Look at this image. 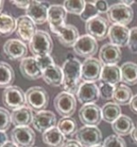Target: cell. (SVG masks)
Returning <instances> with one entry per match:
<instances>
[{"mask_svg": "<svg viewBox=\"0 0 137 147\" xmlns=\"http://www.w3.org/2000/svg\"><path fill=\"white\" fill-rule=\"evenodd\" d=\"M63 82L62 88L64 92L71 94H76L82 83V63L75 58L67 59L62 65Z\"/></svg>", "mask_w": 137, "mask_h": 147, "instance_id": "cell-1", "label": "cell"}, {"mask_svg": "<svg viewBox=\"0 0 137 147\" xmlns=\"http://www.w3.org/2000/svg\"><path fill=\"white\" fill-rule=\"evenodd\" d=\"M25 101L26 107L37 113L45 110L48 107L49 94L44 88L41 86H34L25 92Z\"/></svg>", "mask_w": 137, "mask_h": 147, "instance_id": "cell-2", "label": "cell"}, {"mask_svg": "<svg viewBox=\"0 0 137 147\" xmlns=\"http://www.w3.org/2000/svg\"><path fill=\"white\" fill-rule=\"evenodd\" d=\"M54 47L53 40L49 33L43 30H37L29 42V50L34 57H42L51 55Z\"/></svg>", "mask_w": 137, "mask_h": 147, "instance_id": "cell-3", "label": "cell"}, {"mask_svg": "<svg viewBox=\"0 0 137 147\" xmlns=\"http://www.w3.org/2000/svg\"><path fill=\"white\" fill-rule=\"evenodd\" d=\"M107 20L112 25H120L127 26L133 20L134 12L132 7H128L122 3H116L110 6L107 13Z\"/></svg>", "mask_w": 137, "mask_h": 147, "instance_id": "cell-4", "label": "cell"}, {"mask_svg": "<svg viewBox=\"0 0 137 147\" xmlns=\"http://www.w3.org/2000/svg\"><path fill=\"white\" fill-rule=\"evenodd\" d=\"M2 102L7 109L16 110L25 107V92L18 86H11L2 93Z\"/></svg>", "mask_w": 137, "mask_h": 147, "instance_id": "cell-5", "label": "cell"}, {"mask_svg": "<svg viewBox=\"0 0 137 147\" xmlns=\"http://www.w3.org/2000/svg\"><path fill=\"white\" fill-rule=\"evenodd\" d=\"M54 107L62 118L65 117H71L74 114L76 108H77V102L74 95L67 92H61L55 96L54 99Z\"/></svg>", "mask_w": 137, "mask_h": 147, "instance_id": "cell-6", "label": "cell"}, {"mask_svg": "<svg viewBox=\"0 0 137 147\" xmlns=\"http://www.w3.org/2000/svg\"><path fill=\"white\" fill-rule=\"evenodd\" d=\"M75 140L83 147H93L101 144L102 142V134L97 126L84 125L77 130Z\"/></svg>", "mask_w": 137, "mask_h": 147, "instance_id": "cell-7", "label": "cell"}, {"mask_svg": "<svg viewBox=\"0 0 137 147\" xmlns=\"http://www.w3.org/2000/svg\"><path fill=\"white\" fill-rule=\"evenodd\" d=\"M109 28L108 20L101 15H97L86 22V33L96 41H102L106 37H108Z\"/></svg>", "mask_w": 137, "mask_h": 147, "instance_id": "cell-8", "label": "cell"}, {"mask_svg": "<svg viewBox=\"0 0 137 147\" xmlns=\"http://www.w3.org/2000/svg\"><path fill=\"white\" fill-rule=\"evenodd\" d=\"M102 67V63L100 61L99 59H86L82 64V81L95 83L101 80Z\"/></svg>", "mask_w": 137, "mask_h": 147, "instance_id": "cell-9", "label": "cell"}, {"mask_svg": "<svg viewBox=\"0 0 137 147\" xmlns=\"http://www.w3.org/2000/svg\"><path fill=\"white\" fill-rule=\"evenodd\" d=\"M78 116L84 125L98 126L102 120V109L96 104L83 105L79 109Z\"/></svg>", "mask_w": 137, "mask_h": 147, "instance_id": "cell-10", "label": "cell"}, {"mask_svg": "<svg viewBox=\"0 0 137 147\" xmlns=\"http://www.w3.org/2000/svg\"><path fill=\"white\" fill-rule=\"evenodd\" d=\"M73 52L79 57L85 59L92 58L97 52H98V42L92 38L91 36L88 34L82 35L79 37L77 42L73 46Z\"/></svg>", "mask_w": 137, "mask_h": 147, "instance_id": "cell-11", "label": "cell"}, {"mask_svg": "<svg viewBox=\"0 0 137 147\" xmlns=\"http://www.w3.org/2000/svg\"><path fill=\"white\" fill-rule=\"evenodd\" d=\"M11 142L17 147H33L36 134L29 126H17L11 132Z\"/></svg>", "mask_w": 137, "mask_h": 147, "instance_id": "cell-12", "label": "cell"}, {"mask_svg": "<svg viewBox=\"0 0 137 147\" xmlns=\"http://www.w3.org/2000/svg\"><path fill=\"white\" fill-rule=\"evenodd\" d=\"M5 56L11 61H22L26 58L27 46L25 43L18 39H9L3 46Z\"/></svg>", "mask_w": 137, "mask_h": 147, "instance_id": "cell-13", "label": "cell"}, {"mask_svg": "<svg viewBox=\"0 0 137 147\" xmlns=\"http://www.w3.org/2000/svg\"><path fill=\"white\" fill-rule=\"evenodd\" d=\"M67 11L62 5L55 4L49 6L48 23L51 31L56 34L60 28L66 25Z\"/></svg>", "mask_w": 137, "mask_h": 147, "instance_id": "cell-14", "label": "cell"}, {"mask_svg": "<svg viewBox=\"0 0 137 147\" xmlns=\"http://www.w3.org/2000/svg\"><path fill=\"white\" fill-rule=\"evenodd\" d=\"M48 9L49 6L46 2L31 1L30 5L25 11V15L35 23L36 25H43L48 22Z\"/></svg>", "mask_w": 137, "mask_h": 147, "instance_id": "cell-15", "label": "cell"}, {"mask_svg": "<svg viewBox=\"0 0 137 147\" xmlns=\"http://www.w3.org/2000/svg\"><path fill=\"white\" fill-rule=\"evenodd\" d=\"M76 97L82 105L95 104L99 100V86L93 82H82L76 93Z\"/></svg>", "mask_w": 137, "mask_h": 147, "instance_id": "cell-16", "label": "cell"}, {"mask_svg": "<svg viewBox=\"0 0 137 147\" xmlns=\"http://www.w3.org/2000/svg\"><path fill=\"white\" fill-rule=\"evenodd\" d=\"M56 125V116L50 110H42L37 112L33 116L32 125L37 131L44 133L47 130L55 127Z\"/></svg>", "mask_w": 137, "mask_h": 147, "instance_id": "cell-17", "label": "cell"}, {"mask_svg": "<svg viewBox=\"0 0 137 147\" xmlns=\"http://www.w3.org/2000/svg\"><path fill=\"white\" fill-rule=\"evenodd\" d=\"M122 52L120 47L107 42L103 45L99 52V59L102 65H118L121 61Z\"/></svg>", "mask_w": 137, "mask_h": 147, "instance_id": "cell-18", "label": "cell"}, {"mask_svg": "<svg viewBox=\"0 0 137 147\" xmlns=\"http://www.w3.org/2000/svg\"><path fill=\"white\" fill-rule=\"evenodd\" d=\"M36 32V24L27 15H22L17 18L16 33H17V36L21 39V41L29 43Z\"/></svg>", "mask_w": 137, "mask_h": 147, "instance_id": "cell-19", "label": "cell"}, {"mask_svg": "<svg viewBox=\"0 0 137 147\" xmlns=\"http://www.w3.org/2000/svg\"><path fill=\"white\" fill-rule=\"evenodd\" d=\"M20 72L24 78L36 80L42 78V70L39 67L35 57H26L20 62Z\"/></svg>", "mask_w": 137, "mask_h": 147, "instance_id": "cell-20", "label": "cell"}, {"mask_svg": "<svg viewBox=\"0 0 137 147\" xmlns=\"http://www.w3.org/2000/svg\"><path fill=\"white\" fill-rule=\"evenodd\" d=\"M130 37V28L125 26L112 25L108 31V38L110 43L118 47H124L128 45Z\"/></svg>", "mask_w": 137, "mask_h": 147, "instance_id": "cell-21", "label": "cell"}, {"mask_svg": "<svg viewBox=\"0 0 137 147\" xmlns=\"http://www.w3.org/2000/svg\"><path fill=\"white\" fill-rule=\"evenodd\" d=\"M55 35L58 42L65 47H73L80 37L77 28L70 24H66Z\"/></svg>", "mask_w": 137, "mask_h": 147, "instance_id": "cell-22", "label": "cell"}, {"mask_svg": "<svg viewBox=\"0 0 137 147\" xmlns=\"http://www.w3.org/2000/svg\"><path fill=\"white\" fill-rule=\"evenodd\" d=\"M11 123L17 126H29L33 121V111L28 107H23L21 109L13 110L11 113Z\"/></svg>", "mask_w": 137, "mask_h": 147, "instance_id": "cell-23", "label": "cell"}, {"mask_svg": "<svg viewBox=\"0 0 137 147\" xmlns=\"http://www.w3.org/2000/svg\"><path fill=\"white\" fill-rule=\"evenodd\" d=\"M41 139L44 144L48 147H63L67 141L66 137L60 132V130L56 126L42 133Z\"/></svg>", "mask_w": 137, "mask_h": 147, "instance_id": "cell-24", "label": "cell"}, {"mask_svg": "<svg viewBox=\"0 0 137 147\" xmlns=\"http://www.w3.org/2000/svg\"><path fill=\"white\" fill-rule=\"evenodd\" d=\"M134 126L133 121L127 115H121L112 123V129L115 135L119 137L131 135Z\"/></svg>", "mask_w": 137, "mask_h": 147, "instance_id": "cell-25", "label": "cell"}, {"mask_svg": "<svg viewBox=\"0 0 137 147\" xmlns=\"http://www.w3.org/2000/svg\"><path fill=\"white\" fill-rule=\"evenodd\" d=\"M42 79L46 84L52 87L61 86L63 82L62 68L56 64L50 66L42 72Z\"/></svg>", "mask_w": 137, "mask_h": 147, "instance_id": "cell-26", "label": "cell"}, {"mask_svg": "<svg viewBox=\"0 0 137 147\" xmlns=\"http://www.w3.org/2000/svg\"><path fill=\"white\" fill-rule=\"evenodd\" d=\"M101 80L103 83L116 86L121 82L120 67L118 65H103Z\"/></svg>", "mask_w": 137, "mask_h": 147, "instance_id": "cell-27", "label": "cell"}, {"mask_svg": "<svg viewBox=\"0 0 137 147\" xmlns=\"http://www.w3.org/2000/svg\"><path fill=\"white\" fill-rule=\"evenodd\" d=\"M121 82L127 86L137 84V64L132 61L124 62L120 66Z\"/></svg>", "mask_w": 137, "mask_h": 147, "instance_id": "cell-28", "label": "cell"}, {"mask_svg": "<svg viewBox=\"0 0 137 147\" xmlns=\"http://www.w3.org/2000/svg\"><path fill=\"white\" fill-rule=\"evenodd\" d=\"M133 97V92L129 86L125 84H118L116 86L114 92L113 101L118 106L130 105Z\"/></svg>", "mask_w": 137, "mask_h": 147, "instance_id": "cell-29", "label": "cell"}, {"mask_svg": "<svg viewBox=\"0 0 137 147\" xmlns=\"http://www.w3.org/2000/svg\"><path fill=\"white\" fill-rule=\"evenodd\" d=\"M15 79L14 70L9 63L0 61V89H7L12 86Z\"/></svg>", "mask_w": 137, "mask_h": 147, "instance_id": "cell-30", "label": "cell"}, {"mask_svg": "<svg viewBox=\"0 0 137 147\" xmlns=\"http://www.w3.org/2000/svg\"><path fill=\"white\" fill-rule=\"evenodd\" d=\"M17 19L9 13H0V36L9 37L16 30Z\"/></svg>", "mask_w": 137, "mask_h": 147, "instance_id": "cell-31", "label": "cell"}, {"mask_svg": "<svg viewBox=\"0 0 137 147\" xmlns=\"http://www.w3.org/2000/svg\"><path fill=\"white\" fill-rule=\"evenodd\" d=\"M102 120L106 123H113L116 119L121 116V108L114 102H109L102 108Z\"/></svg>", "mask_w": 137, "mask_h": 147, "instance_id": "cell-32", "label": "cell"}, {"mask_svg": "<svg viewBox=\"0 0 137 147\" xmlns=\"http://www.w3.org/2000/svg\"><path fill=\"white\" fill-rule=\"evenodd\" d=\"M56 127L65 137H72L75 135L78 130L77 123L72 117H65V118L60 119Z\"/></svg>", "mask_w": 137, "mask_h": 147, "instance_id": "cell-33", "label": "cell"}, {"mask_svg": "<svg viewBox=\"0 0 137 147\" xmlns=\"http://www.w3.org/2000/svg\"><path fill=\"white\" fill-rule=\"evenodd\" d=\"M63 7L66 9L67 13H71L74 15H81L86 7V1H64Z\"/></svg>", "mask_w": 137, "mask_h": 147, "instance_id": "cell-34", "label": "cell"}, {"mask_svg": "<svg viewBox=\"0 0 137 147\" xmlns=\"http://www.w3.org/2000/svg\"><path fill=\"white\" fill-rule=\"evenodd\" d=\"M96 3H97V0L96 1H86V7H85V9L80 17L85 22H88V20H90L91 18L95 17L97 15H100L98 11L96 9Z\"/></svg>", "mask_w": 137, "mask_h": 147, "instance_id": "cell-35", "label": "cell"}, {"mask_svg": "<svg viewBox=\"0 0 137 147\" xmlns=\"http://www.w3.org/2000/svg\"><path fill=\"white\" fill-rule=\"evenodd\" d=\"M11 125V113L6 108L0 107V131H7Z\"/></svg>", "mask_w": 137, "mask_h": 147, "instance_id": "cell-36", "label": "cell"}, {"mask_svg": "<svg viewBox=\"0 0 137 147\" xmlns=\"http://www.w3.org/2000/svg\"><path fill=\"white\" fill-rule=\"evenodd\" d=\"M103 147H127L126 142L122 137L118 135H110L102 142Z\"/></svg>", "mask_w": 137, "mask_h": 147, "instance_id": "cell-37", "label": "cell"}, {"mask_svg": "<svg viewBox=\"0 0 137 147\" xmlns=\"http://www.w3.org/2000/svg\"><path fill=\"white\" fill-rule=\"evenodd\" d=\"M115 88L116 86L102 82L99 86L100 97H102L103 100H112L114 92H115Z\"/></svg>", "mask_w": 137, "mask_h": 147, "instance_id": "cell-38", "label": "cell"}, {"mask_svg": "<svg viewBox=\"0 0 137 147\" xmlns=\"http://www.w3.org/2000/svg\"><path fill=\"white\" fill-rule=\"evenodd\" d=\"M128 47L132 54H137V26H133L130 29Z\"/></svg>", "mask_w": 137, "mask_h": 147, "instance_id": "cell-39", "label": "cell"}, {"mask_svg": "<svg viewBox=\"0 0 137 147\" xmlns=\"http://www.w3.org/2000/svg\"><path fill=\"white\" fill-rule=\"evenodd\" d=\"M36 61L38 62V64L39 65V67L42 70V72L44 71L45 69H47L50 66L55 65V61L54 58L51 55H46V56H42V57H36Z\"/></svg>", "mask_w": 137, "mask_h": 147, "instance_id": "cell-40", "label": "cell"}, {"mask_svg": "<svg viewBox=\"0 0 137 147\" xmlns=\"http://www.w3.org/2000/svg\"><path fill=\"white\" fill-rule=\"evenodd\" d=\"M109 8L110 6L108 5V2L103 1V0H100V1H97L96 3V9L98 11L99 14H101V13H107Z\"/></svg>", "mask_w": 137, "mask_h": 147, "instance_id": "cell-41", "label": "cell"}, {"mask_svg": "<svg viewBox=\"0 0 137 147\" xmlns=\"http://www.w3.org/2000/svg\"><path fill=\"white\" fill-rule=\"evenodd\" d=\"M31 1H19V0H14V1H11L12 5L16 6L19 9H25L26 11V9L28 8Z\"/></svg>", "mask_w": 137, "mask_h": 147, "instance_id": "cell-42", "label": "cell"}, {"mask_svg": "<svg viewBox=\"0 0 137 147\" xmlns=\"http://www.w3.org/2000/svg\"><path fill=\"white\" fill-rule=\"evenodd\" d=\"M63 147H83V146L80 144V142H78L76 140L70 139V140H67L65 142Z\"/></svg>", "mask_w": 137, "mask_h": 147, "instance_id": "cell-43", "label": "cell"}, {"mask_svg": "<svg viewBox=\"0 0 137 147\" xmlns=\"http://www.w3.org/2000/svg\"><path fill=\"white\" fill-rule=\"evenodd\" d=\"M129 106H130V109H131L134 114H137V94L133 95V97Z\"/></svg>", "mask_w": 137, "mask_h": 147, "instance_id": "cell-44", "label": "cell"}, {"mask_svg": "<svg viewBox=\"0 0 137 147\" xmlns=\"http://www.w3.org/2000/svg\"><path fill=\"white\" fill-rule=\"evenodd\" d=\"M9 142L8 135L4 131H0V147H3Z\"/></svg>", "mask_w": 137, "mask_h": 147, "instance_id": "cell-45", "label": "cell"}, {"mask_svg": "<svg viewBox=\"0 0 137 147\" xmlns=\"http://www.w3.org/2000/svg\"><path fill=\"white\" fill-rule=\"evenodd\" d=\"M131 138L132 140V142L137 145V125L134 126V128H133L132 132L131 133Z\"/></svg>", "mask_w": 137, "mask_h": 147, "instance_id": "cell-46", "label": "cell"}, {"mask_svg": "<svg viewBox=\"0 0 137 147\" xmlns=\"http://www.w3.org/2000/svg\"><path fill=\"white\" fill-rule=\"evenodd\" d=\"M119 2L128 7H132V5H133L135 3V1H132V0H122V1H119Z\"/></svg>", "mask_w": 137, "mask_h": 147, "instance_id": "cell-47", "label": "cell"}, {"mask_svg": "<svg viewBox=\"0 0 137 147\" xmlns=\"http://www.w3.org/2000/svg\"><path fill=\"white\" fill-rule=\"evenodd\" d=\"M3 147H17V146H16L12 142H9H9H7L6 144H5L4 146H3Z\"/></svg>", "mask_w": 137, "mask_h": 147, "instance_id": "cell-48", "label": "cell"}, {"mask_svg": "<svg viewBox=\"0 0 137 147\" xmlns=\"http://www.w3.org/2000/svg\"><path fill=\"white\" fill-rule=\"evenodd\" d=\"M3 7H4V1H2V0H0V13H1V11H2Z\"/></svg>", "mask_w": 137, "mask_h": 147, "instance_id": "cell-49", "label": "cell"}, {"mask_svg": "<svg viewBox=\"0 0 137 147\" xmlns=\"http://www.w3.org/2000/svg\"><path fill=\"white\" fill-rule=\"evenodd\" d=\"M93 147H103V146L101 145V144H99V145H96V146H93Z\"/></svg>", "mask_w": 137, "mask_h": 147, "instance_id": "cell-50", "label": "cell"}]
</instances>
